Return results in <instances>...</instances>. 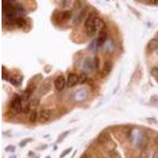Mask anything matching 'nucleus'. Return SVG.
Segmentation results:
<instances>
[{
	"mask_svg": "<svg viewBox=\"0 0 158 158\" xmlns=\"http://www.w3.org/2000/svg\"><path fill=\"white\" fill-rule=\"evenodd\" d=\"M127 138L132 143L139 147H144L147 144L148 138L146 135L140 129H131L128 133Z\"/></svg>",
	"mask_w": 158,
	"mask_h": 158,
	"instance_id": "obj_1",
	"label": "nucleus"
},
{
	"mask_svg": "<svg viewBox=\"0 0 158 158\" xmlns=\"http://www.w3.org/2000/svg\"><path fill=\"white\" fill-rule=\"evenodd\" d=\"M97 16L95 12H91L89 14L86 21L85 22V27L87 30V34L89 36H93L96 34L98 29L96 26V20Z\"/></svg>",
	"mask_w": 158,
	"mask_h": 158,
	"instance_id": "obj_2",
	"label": "nucleus"
},
{
	"mask_svg": "<svg viewBox=\"0 0 158 158\" xmlns=\"http://www.w3.org/2000/svg\"><path fill=\"white\" fill-rule=\"evenodd\" d=\"M10 108L13 111L18 113L22 110V98L18 95H15L14 98L12 99L10 103Z\"/></svg>",
	"mask_w": 158,
	"mask_h": 158,
	"instance_id": "obj_3",
	"label": "nucleus"
},
{
	"mask_svg": "<svg viewBox=\"0 0 158 158\" xmlns=\"http://www.w3.org/2000/svg\"><path fill=\"white\" fill-rule=\"evenodd\" d=\"M66 85H67V81H66L64 76L63 75H59V77H56L54 81L55 88L58 91H62L65 88Z\"/></svg>",
	"mask_w": 158,
	"mask_h": 158,
	"instance_id": "obj_4",
	"label": "nucleus"
},
{
	"mask_svg": "<svg viewBox=\"0 0 158 158\" xmlns=\"http://www.w3.org/2000/svg\"><path fill=\"white\" fill-rule=\"evenodd\" d=\"M72 16V12L70 10H64L59 12L57 15V21L59 22H66V21H68Z\"/></svg>",
	"mask_w": 158,
	"mask_h": 158,
	"instance_id": "obj_5",
	"label": "nucleus"
},
{
	"mask_svg": "<svg viewBox=\"0 0 158 158\" xmlns=\"http://www.w3.org/2000/svg\"><path fill=\"white\" fill-rule=\"evenodd\" d=\"M79 82V77L75 74H70L67 79V85L68 87H74Z\"/></svg>",
	"mask_w": 158,
	"mask_h": 158,
	"instance_id": "obj_6",
	"label": "nucleus"
},
{
	"mask_svg": "<svg viewBox=\"0 0 158 158\" xmlns=\"http://www.w3.org/2000/svg\"><path fill=\"white\" fill-rule=\"evenodd\" d=\"M97 141L101 144L104 145V144H107L111 141V136L110 134L107 131H103L102 133L98 136Z\"/></svg>",
	"mask_w": 158,
	"mask_h": 158,
	"instance_id": "obj_7",
	"label": "nucleus"
},
{
	"mask_svg": "<svg viewBox=\"0 0 158 158\" xmlns=\"http://www.w3.org/2000/svg\"><path fill=\"white\" fill-rule=\"evenodd\" d=\"M82 67L85 71L91 72L94 68V63L90 58H86L82 63Z\"/></svg>",
	"mask_w": 158,
	"mask_h": 158,
	"instance_id": "obj_8",
	"label": "nucleus"
},
{
	"mask_svg": "<svg viewBox=\"0 0 158 158\" xmlns=\"http://www.w3.org/2000/svg\"><path fill=\"white\" fill-rule=\"evenodd\" d=\"M107 41V32L105 31H101L100 33H99V36L97 37V47H101L104 44L106 43Z\"/></svg>",
	"mask_w": 158,
	"mask_h": 158,
	"instance_id": "obj_9",
	"label": "nucleus"
},
{
	"mask_svg": "<svg viewBox=\"0 0 158 158\" xmlns=\"http://www.w3.org/2000/svg\"><path fill=\"white\" fill-rule=\"evenodd\" d=\"M51 115L50 112L47 110H44V111H42L40 114L39 116V121L40 123H46L49 120V118H50Z\"/></svg>",
	"mask_w": 158,
	"mask_h": 158,
	"instance_id": "obj_10",
	"label": "nucleus"
},
{
	"mask_svg": "<svg viewBox=\"0 0 158 158\" xmlns=\"http://www.w3.org/2000/svg\"><path fill=\"white\" fill-rule=\"evenodd\" d=\"M147 48L149 51L153 52L158 49V40L157 39H152L150 40L148 43Z\"/></svg>",
	"mask_w": 158,
	"mask_h": 158,
	"instance_id": "obj_11",
	"label": "nucleus"
},
{
	"mask_svg": "<svg viewBox=\"0 0 158 158\" xmlns=\"http://www.w3.org/2000/svg\"><path fill=\"white\" fill-rule=\"evenodd\" d=\"M9 81L13 85L15 86H19V85L22 84V77H19V76H11L9 77Z\"/></svg>",
	"mask_w": 158,
	"mask_h": 158,
	"instance_id": "obj_12",
	"label": "nucleus"
},
{
	"mask_svg": "<svg viewBox=\"0 0 158 158\" xmlns=\"http://www.w3.org/2000/svg\"><path fill=\"white\" fill-rule=\"evenodd\" d=\"M112 70V63L110 60H107L104 62V66H103V73L104 74H108Z\"/></svg>",
	"mask_w": 158,
	"mask_h": 158,
	"instance_id": "obj_13",
	"label": "nucleus"
},
{
	"mask_svg": "<svg viewBox=\"0 0 158 158\" xmlns=\"http://www.w3.org/2000/svg\"><path fill=\"white\" fill-rule=\"evenodd\" d=\"M51 89H52V85H51V83L47 82L42 85L41 88H40V92H41L42 94H46Z\"/></svg>",
	"mask_w": 158,
	"mask_h": 158,
	"instance_id": "obj_14",
	"label": "nucleus"
},
{
	"mask_svg": "<svg viewBox=\"0 0 158 158\" xmlns=\"http://www.w3.org/2000/svg\"><path fill=\"white\" fill-rule=\"evenodd\" d=\"M38 106H39V101L37 99H34L29 103V105H28V108H29V110H33L34 111Z\"/></svg>",
	"mask_w": 158,
	"mask_h": 158,
	"instance_id": "obj_15",
	"label": "nucleus"
},
{
	"mask_svg": "<svg viewBox=\"0 0 158 158\" xmlns=\"http://www.w3.org/2000/svg\"><path fill=\"white\" fill-rule=\"evenodd\" d=\"M79 77V83L80 84H84L88 80V77H87V74L85 72H81L80 75L78 76Z\"/></svg>",
	"mask_w": 158,
	"mask_h": 158,
	"instance_id": "obj_16",
	"label": "nucleus"
},
{
	"mask_svg": "<svg viewBox=\"0 0 158 158\" xmlns=\"http://www.w3.org/2000/svg\"><path fill=\"white\" fill-rule=\"evenodd\" d=\"M85 15H86V9L85 8V9H83L81 11V13L79 14L78 16L77 17V19H76V21H77V23H80V22H81L83 19H84L85 17Z\"/></svg>",
	"mask_w": 158,
	"mask_h": 158,
	"instance_id": "obj_17",
	"label": "nucleus"
},
{
	"mask_svg": "<svg viewBox=\"0 0 158 158\" xmlns=\"http://www.w3.org/2000/svg\"><path fill=\"white\" fill-rule=\"evenodd\" d=\"M37 112L36 111H32L30 116H29V121L32 123H35L36 121V119H37Z\"/></svg>",
	"mask_w": 158,
	"mask_h": 158,
	"instance_id": "obj_18",
	"label": "nucleus"
},
{
	"mask_svg": "<svg viewBox=\"0 0 158 158\" xmlns=\"http://www.w3.org/2000/svg\"><path fill=\"white\" fill-rule=\"evenodd\" d=\"M33 89H34V87H32V85H29V86L27 87V89L25 90V96H26L27 97H30L31 94H32V91H33Z\"/></svg>",
	"mask_w": 158,
	"mask_h": 158,
	"instance_id": "obj_19",
	"label": "nucleus"
},
{
	"mask_svg": "<svg viewBox=\"0 0 158 158\" xmlns=\"http://www.w3.org/2000/svg\"><path fill=\"white\" fill-rule=\"evenodd\" d=\"M150 73H151V75L152 76H153V77H158V68L157 67H153V68H152V70H151V71H150Z\"/></svg>",
	"mask_w": 158,
	"mask_h": 158,
	"instance_id": "obj_20",
	"label": "nucleus"
},
{
	"mask_svg": "<svg viewBox=\"0 0 158 158\" xmlns=\"http://www.w3.org/2000/svg\"><path fill=\"white\" fill-rule=\"evenodd\" d=\"M69 133H70V131H65V132L63 134V135H60V136H59V139H58L57 142H62V141H63V139H64V138H66V136H67V135H68Z\"/></svg>",
	"mask_w": 158,
	"mask_h": 158,
	"instance_id": "obj_21",
	"label": "nucleus"
},
{
	"mask_svg": "<svg viewBox=\"0 0 158 158\" xmlns=\"http://www.w3.org/2000/svg\"><path fill=\"white\" fill-rule=\"evenodd\" d=\"M141 156H142V158H148L149 157V152H148L146 149H144V150L142 151V154H141Z\"/></svg>",
	"mask_w": 158,
	"mask_h": 158,
	"instance_id": "obj_22",
	"label": "nucleus"
},
{
	"mask_svg": "<svg viewBox=\"0 0 158 158\" xmlns=\"http://www.w3.org/2000/svg\"><path fill=\"white\" fill-rule=\"evenodd\" d=\"M71 149H72V148H69V149H66V150H65L64 152H63V153H62L61 156H60V158H63V156H65L67 154H68V153H70V151H71Z\"/></svg>",
	"mask_w": 158,
	"mask_h": 158,
	"instance_id": "obj_23",
	"label": "nucleus"
},
{
	"mask_svg": "<svg viewBox=\"0 0 158 158\" xmlns=\"http://www.w3.org/2000/svg\"><path fill=\"white\" fill-rule=\"evenodd\" d=\"M15 150V146H9L6 148V151H7V152H14Z\"/></svg>",
	"mask_w": 158,
	"mask_h": 158,
	"instance_id": "obj_24",
	"label": "nucleus"
},
{
	"mask_svg": "<svg viewBox=\"0 0 158 158\" xmlns=\"http://www.w3.org/2000/svg\"><path fill=\"white\" fill-rule=\"evenodd\" d=\"M71 1H62V6L65 7V6H68L70 5Z\"/></svg>",
	"mask_w": 158,
	"mask_h": 158,
	"instance_id": "obj_25",
	"label": "nucleus"
},
{
	"mask_svg": "<svg viewBox=\"0 0 158 158\" xmlns=\"http://www.w3.org/2000/svg\"><path fill=\"white\" fill-rule=\"evenodd\" d=\"M29 141H32V139H31V138H27V139H25V140H23L21 143H20V146H24L25 144L27 143V142H29Z\"/></svg>",
	"mask_w": 158,
	"mask_h": 158,
	"instance_id": "obj_26",
	"label": "nucleus"
},
{
	"mask_svg": "<svg viewBox=\"0 0 158 158\" xmlns=\"http://www.w3.org/2000/svg\"><path fill=\"white\" fill-rule=\"evenodd\" d=\"M94 60H95V61H94V67L97 69L99 67V58L95 57V59H94Z\"/></svg>",
	"mask_w": 158,
	"mask_h": 158,
	"instance_id": "obj_27",
	"label": "nucleus"
},
{
	"mask_svg": "<svg viewBox=\"0 0 158 158\" xmlns=\"http://www.w3.org/2000/svg\"><path fill=\"white\" fill-rule=\"evenodd\" d=\"M154 142H155V145L156 146V147L158 148V136H156L154 139Z\"/></svg>",
	"mask_w": 158,
	"mask_h": 158,
	"instance_id": "obj_28",
	"label": "nucleus"
},
{
	"mask_svg": "<svg viewBox=\"0 0 158 158\" xmlns=\"http://www.w3.org/2000/svg\"><path fill=\"white\" fill-rule=\"evenodd\" d=\"M153 158H158V151H156V152L153 153Z\"/></svg>",
	"mask_w": 158,
	"mask_h": 158,
	"instance_id": "obj_29",
	"label": "nucleus"
},
{
	"mask_svg": "<svg viewBox=\"0 0 158 158\" xmlns=\"http://www.w3.org/2000/svg\"><path fill=\"white\" fill-rule=\"evenodd\" d=\"M157 37H158V32H157Z\"/></svg>",
	"mask_w": 158,
	"mask_h": 158,
	"instance_id": "obj_30",
	"label": "nucleus"
},
{
	"mask_svg": "<svg viewBox=\"0 0 158 158\" xmlns=\"http://www.w3.org/2000/svg\"><path fill=\"white\" fill-rule=\"evenodd\" d=\"M47 158H50V157H47Z\"/></svg>",
	"mask_w": 158,
	"mask_h": 158,
	"instance_id": "obj_31",
	"label": "nucleus"
}]
</instances>
